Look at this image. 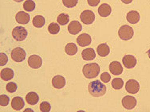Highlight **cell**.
I'll return each mask as SVG.
<instances>
[{"label":"cell","mask_w":150,"mask_h":112,"mask_svg":"<svg viewBox=\"0 0 150 112\" xmlns=\"http://www.w3.org/2000/svg\"><path fill=\"white\" fill-rule=\"evenodd\" d=\"M88 89H89L90 95L93 96V97L102 96L106 92L105 85L99 80H94L90 82V84H89V87H88Z\"/></svg>","instance_id":"6da1fadb"},{"label":"cell","mask_w":150,"mask_h":112,"mask_svg":"<svg viewBox=\"0 0 150 112\" xmlns=\"http://www.w3.org/2000/svg\"><path fill=\"white\" fill-rule=\"evenodd\" d=\"M82 72H83L85 77L88 79H93V78L97 77L99 75L100 67H99V64L97 63L87 64L86 65H84Z\"/></svg>","instance_id":"7a4b0ae2"},{"label":"cell","mask_w":150,"mask_h":112,"mask_svg":"<svg viewBox=\"0 0 150 112\" xmlns=\"http://www.w3.org/2000/svg\"><path fill=\"white\" fill-rule=\"evenodd\" d=\"M118 35L121 40H129L133 36V28L131 26H127V25L121 26L118 30Z\"/></svg>","instance_id":"3957f363"},{"label":"cell","mask_w":150,"mask_h":112,"mask_svg":"<svg viewBox=\"0 0 150 112\" xmlns=\"http://www.w3.org/2000/svg\"><path fill=\"white\" fill-rule=\"evenodd\" d=\"M12 37L18 41H22L27 37V30L23 26H16L12 31Z\"/></svg>","instance_id":"277c9868"},{"label":"cell","mask_w":150,"mask_h":112,"mask_svg":"<svg viewBox=\"0 0 150 112\" xmlns=\"http://www.w3.org/2000/svg\"><path fill=\"white\" fill-rule=\"evenodd\" d=\"M26 52L21 47H17L12 50L11 58L15 62H22L26 58Z\"/></svg>","instance_id":"5b68a950"},{"label":"cell","mask_w":150,"mask_h":112,"mask_svg":"<svg viewBox=\"0 0 150 112\" xmlns=\"http://www.w3.org/2000/svg\"><path fill=\"white\" fill-rule=\"evenodd\" d=\"M80 18L81 21L84 24L86 25H90L93 22V21L95 19V15L94 13L90 10H84L80 15Z\"/></svg>","instance_id":"8992f818"},{"label":"cell","mask_w":150,"mask_h":112,"mask_svg":"<svg viewBox=\"0 0 150 112\" xmlns=\"http://www.w3.org/2000/svg\"><path fill=\"white\" fill-rule=\"evenodd\" d=\"M125 89L130 94H136L140 89V84L135 80H129L125 83Z\"/></svg>","instance_id":"52a82bcc"},{"label":"cell","mask_w":150,"mask_h":112,"mask_svg":"<svg viewBox=\"0 0 150 112\" xmlns=\"http://www.w3.org/2000/svg\"><path fill=\"white\" fill-rule=\"evenodd\" d=\"M122 105L125 107V109L127 110H132L137 105V100L133 96H125L122 99Z\"/></svg>","instance_id":"ba28073f"},{"label":"cell","mask_w":150,"mask_h":112,"mask_svg":"<svg viewBox=\"0 0 150 112\" xmlns=\"http://www.w3.org/2000/svg\"><path fill=\"white\" fill-rule=\"evenodd\" d=\"M28 64L32 69H39L42 64V58L38 55H32L28 59Z\"/></svg>","instance_id":"9c48e42d"},{"label":"cell","mask_w":150,"mask_h":112,"mask_svg":"<svg viewBox=\"0 0 150 112\" xmlns=\"http://www.w3.org/2000/svg\"><path fill=\"white\" fill-rule=\"evenodd\" d=\"M82 29V26L80 24L79 22L78 21H72L71 22L69 23V26H68V30L70 34L75 35L80 33V31Z\"/></svg>","instance_id":"30bf717a"},{"label":"cell","mask_w":150,"mask_h":112,"mask_svg":"<svg viewBox=\"0 0 150 112\" xmlns=\"http://www.w3.org/2000/svg\"><path fill=\"white\" fill-rule=\"evenodd\" d=\"M122 62L125 67L127 69H132L137 64V60L132 55H125L122 59Z\"/></svg>","instance_id":"8fae6325"},{"label":"cell","mask_w":150,"mask_h":112,"mask_svg":"<svg viewBox=\"0 0 150 112\" xmlns=\"http://www.w3.org/2000/svg\"><path fill=\"white\" fill-rule=\"evenodd\" d=\"M30 18V17L29 14L23 11L18 12L16 14V16H15L16 22L19 24H23V25H26L29 22Z\"/></svg>","instance_id":"7c38bea8"},{"label":"cell","mask_w":150,"mask_h":112,"mask_svg":"<svg viewBox=\"0 0 150 112\" xmlns=\"http://www.w3.org/2000/svg\"><path fill=\"white\" fill-rule=\"evenodd\" d=\"M110 71L112 75H120L123 72V67L118 61H112L110 64Z\"/></svg>","instance_id":"4fadbf2b"},{"label":"cell","mask_w":150,"mask_h":112,"mask_svg":"<svg viewBox=\"0 0 150 112\" xmlns=\"http://www.w3.org/2000/svg\"><path fill=\"white\" fill-rule=\"evenodd\" d=\"M77 42L81 47L90 46L91 43V37L88 34H82L80 36H78L77 38Z\"/></svg>","instance_id":"5bb4252c"},{"label":"cell","mask_w":150,"mask_h":112,"mask_svg":"<svg viewBox=\"0 0 150 112\" xmlns=\"http://www.w3.org/2000/svg\"><path fill=\"white\" fill-rule=\"evenodd\" d=\"M52 84L57 89H61L66 85V80L62 76H55L52 79Z\"/></svg>","instance_id":"9a60e30c"},{"label":"cell","mask_w":150,"mask_h":112,"mask_svg":"<svg viewBox=\"0 0 150 112\" xmlns=\"http://www.w3.org/2000/svg\"><path fill=\"white\" fill-rule=\"evenodd\" d=\"M111 11H112V9L110 5L107 3L101 4L98 8V14L101 17H108L111 14Z\"/></svg>","instance_id":"2e32d148"},{"label":"cell","mask_w":150,"mask_h":112,"mask_svg":"<svg viewBox=\"0 0 150 112\" xmlns=\"http://www.w3.org/2000/svg\"><path fill=\"white\" fill-rule=\"evenodd\" d=\"M12 108L15 111H20L24 106V101L23 98L21 97H15L13 98L11 101Z\"/></svg>","instance_id":"e0dca14e"},{"label":"cell","mask_w":150,"mask_h":112,"mask_svg":"<svg viewBox=\"0 0 150 112\" xmlns=\"http://www.w3.org/2000/svg\"><path fill=\"white\" fill-rule=\"evenodd\" d=\"M81 56L85 60H93L96 57L95 52L92 48H87L84 49L81 52Z\"/></svg>","instance_id":"ac0fdd59"},{"label":"cell","mask_w":150,"mask_h":112,"mask_svg":"<svg viewBox=\"0 0 150 112\" xmlns=\"http://www.w3.org/2000/svg\"><path fill=\"white\" fill-rule=\"evenodd\" d=\"M126 19L131 24H136V23L138 22L139 20H140V15H139V13L137 11L132 10V11H129L127 14Z\"/></svg>","instance_id":"d6986e66"},{"label":"cell","mask_w":150,"mask_h":112,"mask_svg":"<svg viewBox=\"0 0 150 112\" xmlns=\"http://www.w3.org/2000/svg\"><path fill=\"white\" fill-rule=\"evenodd\" d=\"M14 77V72L11 69H3L1 71V79L4 81H8Z\"/></svg>","instance_id":"ffe728a7"},{"label":"cell","mask_w":150,"mask_h":112,"mask_svg":"<svg viewBox=\"0 0 150 112\" xmlns=\"http://www.w3.org/2000/svg\"><path fill=\"white\" fill-rule=\"evenodd\" d=\"M97 52L100 57H106L110 52V47L107 46L106 44H101L98 46Z\"/></svg>","instance_id":"44dd1931"},{"label":"cell","mask_w":150,"mask_h":112,"mask_svg":"<svg viewBox=\"0 0 150 112\" xmlns=\"http://www.w3.org/2000/svg\"><path fill=\"white\" fill-rule=\"evenodd\" d=\"M26 100L30 105H35L39 100V97L35 92H29L26 96Z\"/></svg>","instance_id":"7402d4cb"},{"label":"cell","mask_w":150,"mask_h":112,"mask_svg":"<svg viewBox=\"0 0 150 112\" xmlns=\"http://www.w3.org/2000/svg\"><path fill=\"white\" fill-rule=\"evenodd\" d=\"M65 51L69 56H74L78 52V47L74 43H68L66 46Z\"/></svg>","instance_id":"603a6c76"},{"label":"cell","mask_w":150,"mask_h":112,"mask_svg":"<svg viewBox=\"0 0 150 112\" xmlns=\"http://www.w3.org/2000/svg\"><path fill=\"white\" fill-rule=\"evenodd\" d=\"M45 24V18L42 15H37L33 18V25L37 27V28H41Z\"/></svg>","instance_id":"cb8c5ba5"},{"label":"cell","mask_w":150,"mask_h":112,"mask_svg":"<svg viewBox=\"0 0 150 112\" xmlns=\"http://www.w3.org/2000/svg\"><path fill=\"white\" fill-rule=\"evenodd\" d=\"M69 15L67 14H61L58 16V18H57V22L59 25L61 26H65L67 25V23L69 22Z\"/></svg>","instance_id":"d4e9b609"},{"label":"cell","mask_w":150,"mask_h":112,"mask_svg":"<svg viewBox=\"0 0 150 112\" xmlns=\"http://www.w3.org/2000/svg\"><path fill=\"white\" fill-rule=\"evenodd\" d=\"M112 87L116 90L121 89V88L124 85V82H123V80L121 79V78H115L112 80Z\"/></svg>","instance_id":"484cf974"},{"label":"cell","mask_w":150,"mask_h":112,"mask_svg":"<svg viewBox=\"0 0 150 112\" xmlns=\"http://www.w3.org/2000/svg\"><path fill=\"white\" fill-rule=\"evenodd\" d=\"M23 8L26 11L30 12L33 11L35 9V3L32 0H27L25 3H23Z\"/></svg>","instance_id":"4316f807"},{"label":"cell","mask_w":150,"mask_h":112,"mask_svg":"<svg viewBox=\"0 0 150 112\" xmlns=\"http://www.w3.org/2000/svg\"><path fill=\"white\" fill-rule=\"evenodd\" d=\"M48 31L51 34H57L60 31V26L57 23H50L48 26Z\"/></svg>","instance_id":"83f0119b"},{"label":"cell","mask_w":150,"mask_h":112,"mask_svg":"<svg viewBox=\"0 0 150 112\" xmlns=\"http://www.w3.org/2000/svg\"><path fill=\"white\" fill-rule=\"evenodd\" d=\"M78 0H62V3L66 7L72 8L78 4Z\"/></svg>","instance_id":"f1b7e54d"},{"label":"cell","mask_w":150,"mask_h":112,"mask_svg":"<svg viewBox=\"0 0 150 112\" xmlns=\"http://www.w3.org/2000/svg\"><path fill=\"white\" fill-rule=\"evenodd\" d=\"M6 89L10 93H13V92H16V90H17V85L14 82H10V83L6 84Z\"/></svg>","instance_id":"f546056e"},{"label":"cell","mask_w":150,"mask_h":112,"mask_svg":"<svg viewBox=\"0 0 150 112\" xmlns=\"http://www.w3.org/2000/svg\"><path fill=\"white\" fill-rule=\"evenodd\" d=\"M10 102V99L7 95H0V105L2 106H6L8 105Z\"/></svg>","instance_id":"4dcf8cb0"},{"label":"cell","mask_w":150,"mask_h":112,"mask_svg":"<svg viewBox=\"0 0 150 112\" xmlns=\"http://www.w3.org/2000/svg\"><path fill=\"white\" fill-rule=\"evenodd\" d=\"M40 111L42 112H49L50 111V104L47 102H43L40 104Z\"/></svg>","instance_id":"1f68e13d"},{"label":"cell","mask_w":150,"mask_h":112,"mask_svg":"<svg viewBox=\"0 0 150 112\" xmlns=\"http://www.w3.org/2000/svg\"><path fill=\"white\" fill-rule=\"evenodd\" d=\"M101 80L104 83H108L111 80V76H110V75L108 72H103L101 75Z\"/></svg>","instance_id":"d6a6232c"},{"label":"cell","mask_w":150,"mask_h":112,"mask_svg":"<svg viewBox=\"0 0 150 112\" xmlns=\"http://www.w3.org/2000/svg\"><path fill=\"white\" fill-rule=\"evenodd\" d=\"M0 57H1V58H0V65L1 66L5 65L7 63V60H8L6 55L5 53H3V52H1L0 53Z\"/></svg>","instance_id":"836d02e7"},{"label":"cell","mask_w":150,"mask_h":112,"mask_svg":"<svg viewBox=\"0 0 150 112\" xmlns=\"http://www.w3.org/2000/svg\"><path fill=\"white\" fill-rule=\"evenodd\" d=\"M88 4L91 6H98L99 3H100V0H87Z\"/></svg>","instance_id":"e575fe53"},{"label":"cell","mask_w":150,"mask_h":112,"mask_svg":"<svg viewBox=\"0 0 150 112\" xmlns=\"http://www.w3.org/2000/svg\"><path fill=\"white\" fill-rule=\"evenodd\" d=\"M122 3H124L125 4H129L133 2V0H121Z\"/></svg>","instance_id":"d590c367"},{"label":"cell","mask_w":150,"mask_h":112,"mask_svg":"<svg viewBox=\"0 0 150 112\" xmlns=\"http://www.w3.org/2000/svg\"><path fill=\"white\" fill-rule=\"evenodd\" d=\"M15 2H17V3H20V2H23V0H14Z\"/></svg>","instance_id":"8d00e7d4"},{"label":"cell","mask_w":150,"mask_h":112,"mask_svg":"<svg viewBox=\"0 0 150 112\" xmlns=\"http://www.w3.org/2000/svg\"><path fill=\"white\" fill-rule=\"evenodd\" d=\"M148 54H149V58H150V49L149 50V51H148Z\"/></svg>","instance_id":"74e56055"}]
</instances>
